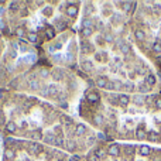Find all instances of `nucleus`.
I'll return each mask as SVG.
<instances>
[{"instance_id":"nucleus-16","label":"nucleus","mask_w":161,"mask_h":161,"mask_svg":"<svg viewBox=\"0 0 161 161\" xmlns=\"http://www.w3.org/2000/svg\"><path fill=\"white\" fill-rule=\"evenodd\" d=\"M139 89H140V92H141V93H145V92H148V86H147L145 83L140 85V86H139Z\"/></svg>"},{"instance_id":"nucleus-3","label":"nucleus","mask_w":161,"mask_h":161,"mask_svg":"<svg viewBox=\"0 0 161 161\" xmlns=\"http://www.w3.org/2000/svg\"><path fill=\"white\" fill-rule=\"evenodd\" d=\"M88 86V80L78 69L37 62L17 76L9 89L37 97L71 114H76L80 97Z\"/></svg>"},{"instance_id":"nucleus-8","label":"nucleus","mask_w":161,"mask_h":161,"mask_svg":"<svg viewBox=\"0 0 161 161\" xmlns=\"http://www.w3.org/2000/svg\"><path fill=\"white\" fill-rule=\"evenodd\" d=\"M134 38H136V41H144L145 40V34L143 30H140V28H137V30H134Z\"/></svg>"},{"instance_id":"nucleus-6","label":"nucleus","mask_w":161,"mask_h":161,"mask_svg":"<svg viewBox=\"0 0 161 161\" xmlns=\"http://www.w3.org/2000/svg\"><path fill=\"white\" fill-rule=\"evenodd\" d=\"M37 49L40 55V62L78 69L79 37L76 28H71L58 34Z\"/></svg>"},{"instance_id":"nucleus-17","label":"nucleus","mask_w":161,"mask_h":161,"mask_svg":"<svg viewBox=\"0 0 161 161\" xmlns=\"http://www.w3.org/2000/svg\"><path fill=\"white\" fill-rule=\"evenodd\" d=\"M156 108L161 109V97H156Z\"/></svg>"},{"instance_id":"nucleus-15","label":"nucleus","mask_w":161,"mask_h":161,"mask_svg":"<svg viewBox=\"0 0 161 161\" xmlns=\"http://www.w3.org/2000/svg\"><path fill=\"white\" fill-rule=\"evenodd\" d=\"M153 51L157 52V54H160L161 52V45L158 44V43H154V44H153Z\"/></svg>"},{"instance_id":"nucleus-1","label":"nucleus","mask_w":161,"mask_h":161,"mask_svg":"<svg viewBox=\"0 0 161 161\" xmlns=\"http://www.w3.org/2000/svg\"><path fill=\"white\" fill-rule=\"evenodd\" d=\"M0 137L49 145L80 157L100 141L76 114L10 89L0 93Z\"/></svg>"},{"instance_id":"nucleus-18","label":"nucleus","mask_w":161,"mask_h":161,"mask_svg":"<svg viewBox=\"0 0 161 161\" xmlns=\"http://www.w3.org/2000/svg\"><path fill=\"white\" fill-rule=\"evenodd\" d=\"M1 148H3V140L0 137V161H1Z\"/></svg>"},{"instance_id":"nucleus-10","label":"nucleus","mask_w":161,"mask_h":161,"mask_svg":"<svg viewBox=\"0 0 161 161\" xmlns=\"http://www.w3.org/2000/svg\"><path fill=\"white\" fill-rule=\"evenodd\" d=\"M139 151H140V156H143V157H147L148 154H150V147L148 145H140V148H139Z\"/></svg>"},{"instance_id":"nucleus-13","label":"nucleus","mask_w":161,"mask_h":161,"mask_svg":"<svg viewBox=\"0 0 161 161\" xmlns=\"http://www.w3.org/2000/svg\"><path fill=\"white\" fill-rule=\"evenodd\" d=\"M158 137H160V136H158V133H157V131H150V133L147 134V139H148V140H151V141L158 140Z\"/></svg>"},{"instance_id":"nucleus-5","label":"nucleus","mask_w":161,"mask_h":161,"mask_svg":"<svg viewBox=\"0 0 161 161\" xmlns=\"http://www.w3.org/2000/svg\"><path fill=\"white\" fill-rule=\"evenodd\" d=\"M1 140V161H85L80 156L69 154L55 147L13 139Z\"/></svg>"},{"instance_id":"nucleus-4","label":"nucleus","mask_w":161,"mask_h":161,"mask_svg":"<svg viewBox=\"0 0 161 161\" xmlns=\"http://www.w3.org/2000/svg\"><path fill=\"white\" fill-rule=\"evenodd\" d=\"M37 62H40V55L34 45L16 38H7V48L0 60V93L7 91L17 76Z\"/></svg>"},{"instance_id":"nucleus-11","label":"nucleus","mask_w":161,"mask_h":161,"mask_svg":"<svg viewBox=\"0 0 161 161\" xmlns=\"http://www.w3.org/2000/svg\"><path fill=\"white\" fill-rule=\"evenodd\" d=\"M133 102H134V105H137V106H141V105H144L145 97H143L141 95H137V96L133 97Z\"/></svg>"},{"instance_id":"nucleus-7","label":"nucleus","mask_w":161,"mask_h":161,"mask_svg":"<svg viewBox=\"0 0 161 161\" xmlns=\"http://www.w3.org/2000/svg\"><path fill=\"white\" fill-rule=\"evenodd\" d=\"M6 48H7V37H6V35L3 34V31L0 30V60H1V57L4 55Z\"/></svg>"},{"instance_id":"nucleus-12","label":"nucleus","mask_w":161,"mask_h":161,"mask_svg":"<svg viewBox=\"0 0 161 161\" xmlns=\"http://www.w3.org/2000/svg\"><path fill=\"white\" fill-rule=\"evenodd\" d=\"M145 137H147V134H145L144 130L137 129V131H136V139H137V140H144Z\"/></svg>"},{"instance_id":"nucleus-14","label":"nucleus","mask_w":161,"mask_h":161,"mask_svg":"<svg viewBox=\"0 0 161 161\" xmlns=\"http://www.w3.org/2000/svg\"><path fill=\"white\" fill-rule=\"evenodd\" d=\"M145 82H147V85H154L156 83V76L153 74H148L147 78H145Z\"/></svg>"},{"instance_id":"nucleus-2","label":"nucleus","mask_w":161,"mask_h":161,"mask_svg":"<svg viewBox=\"0 0 161 161\" xmlns=\"http://www.w3.org/2000/svg\"><path fill=\"white\" fill-rule=\"evenodd\" d=\"M82 1L78 0H10L0 1V30L35 48L58 34L76 28Z\"/></svg>"},{"instance_id":"nucleus-9","label":"nucleus","mask_w":161,"mask_h":161,"mask_svg":"<svg viewBox=\"0 0 161 161\" xmlns=\"http://www.w3.org/2000/svg\"><path fill=\"white\" fill-rule=\"evenodd\" d=\"M130 52H131V48H130V44H129V43H124V44H123V45L120 47V54L126 57V55H129Z\"/></svg>"}]
</instances>
